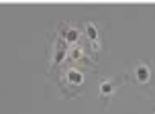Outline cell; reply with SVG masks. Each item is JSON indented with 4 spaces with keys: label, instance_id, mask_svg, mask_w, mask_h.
Here are the masks:
<instances>
[{
    "label": "cell",
    "instance_id": "obj_4",
    "mask_svg": "<svg viewBox=\"0 0 155 114\" xmlns=\"http://www.w3.org/2000/svg\"><path fill=\"white\" fill-rule=\"evenodd\" d=\"M68 77H70L71 84H80V82H82V73H80V71H76V69H71L70 73H68Z\"/></svg>",
    "mask_w": 155,
    "mask_h": 114
},
{
    "label": "cell",
    "instance_id": "obj_2",
    "mask_svg": "<svg viewBox=\"0 0 155 114\" xmlns=\"http://www.w3.org/2000/svg\"><path fill=\"white\" fill-rule=\"evenodd\" d=\"M116 88H118V82H108V80L100 82V96H102V106L104 108L108 104V98L116 92Z\"/></svg>",
    "mask_w": 155,
    "mask_h": 114
},
{
    "label": "cell",
    "instance_id": "obj_3",
    "mask_svg": "<svg viewBox=\"0 0 155 114\" xmlns=\"http://www.w3.org/2000/svg\"><path fill=\"white\" fill-rule=\"evenodd\" d=\"M86 31H88V37L92 39V41H98V31H96V24L88 23V24H86Z\"/></svg>",
    "mask_w": 155,
    "mask_h": 114
},
{
    "label": "cell",
    "instance_id": "obj_1",
    "mask_svg": "<svg viewBox=\"0 0 155 114\" xmlns=\"http://www.w3.org/2000/svg\"><path fill=\"white\" fill-rule=\"evenodd\" d=\"M127 77L139 86H147L149 80H151V63H139V65H135V69L129 71Z\"/></svg>",
    "mask_w": 155,
    "mask_h": 114
}]
</instances>
